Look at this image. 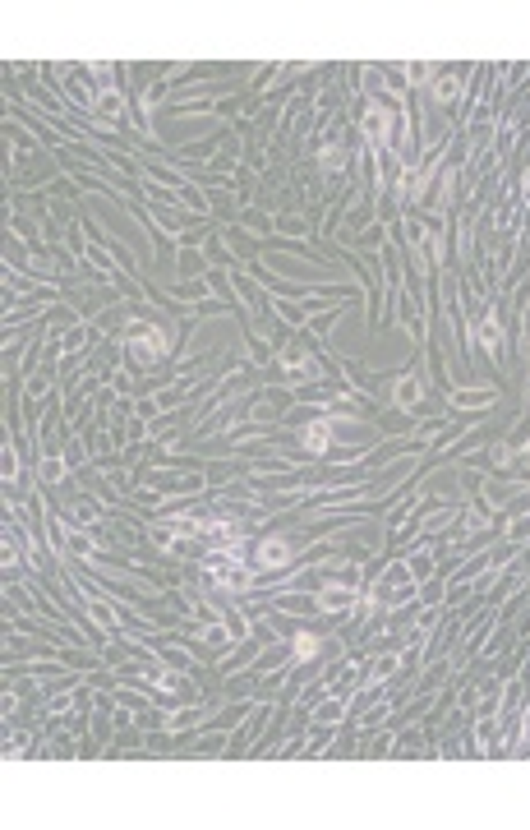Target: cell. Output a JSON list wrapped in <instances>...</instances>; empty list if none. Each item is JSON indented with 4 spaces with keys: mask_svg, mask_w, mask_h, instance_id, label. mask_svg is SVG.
<instances>
[{
    "mask_svg": "<svg viewBox=\"0 0 530 830\" xmlns=\"http://www.w3.org/2000/svg\"><path fill=\"white\" fill-rule=\"evenodd\" d=\"M258 558H263L267 567H281V563H286V544H281V540H263V549H258Z\"/></svg>",
    "mask_w": 530,
    "mask_h": 830,
    "instance_id": "obj_1",
    "label": "cell"
}]
</instances>
